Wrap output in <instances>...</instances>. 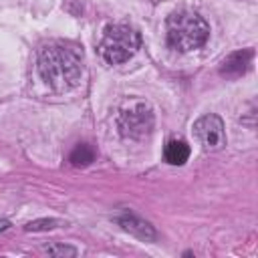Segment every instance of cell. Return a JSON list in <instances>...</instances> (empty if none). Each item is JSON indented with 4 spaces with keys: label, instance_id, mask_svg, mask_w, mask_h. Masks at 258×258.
<instances>
[{
    "label": "cell",
    "instance_id": "obj_1",
    "mask_svg": "<svg viewBox=\"0 0 258 258\" xmlns=\"http://www.w3.org/2000/svg\"><path fill=\"white\" fill-rule=\"evenodd\" d=\"M83 54L77 46L46 44L38 52V73L42 81L54 91H67L75 87L83 73Z\"/></svg>",
    "mask_w": 258,
    "mask_h": 258
},
{
    "label": "cell",
    "instance_id": "obj_2",
    "mask_svg": "<svg viewBox=\"0 0 258 258\" xmlns=\"http://www.w3.org/2000/svg\"><path fill=\"white\" fill-rule=\"evenodd\" d=\"M208 22L194 10H177L167 18V44L179 52H189L206 44Z\"/></svg>",
    "mask_w": 258,
    "mask_h": 258
},
{
    "label": "cell",
    "instance_id": "obj_3",
    "mask_svg": "<svg viewBox=\"0 0 258 258\" xmlns=\"http://www.w3.org/2000/svg\"><path fill=\"white\" fill-rule=\"evenodd\" d=\"M139 34L125 24H111L105 28L101 40V54L109 64H121L129 60L139 48Z\"/></svg>",
    "mask_w": 258,
    "mask_h": 258
},
{
    "label": "cell",
    "instance_id": "obj_4",
    "mask_svg": "<svg viewBox=\"0 0 258 258\" xmlns=\"http://www.w3.org/2000/svg\"><path fill=\"white\" fill-rule=\"evenodd\" d=\"M155 123L153 111L147 103L135 101L133 105L125 107L119 115V129L125 137H133V139H141L145 135L151 133Z\"/></svg>",
    "mask_w": 258,
    "mask_h": 258
},
{
    "label": "cell",
    "instance_id": "obj_5",
    "mask_svg": "<svg viewBox=\"0 0 258 258\" xmlns=\"http://www.w3.org/2000/svg\"><path fill=\"white\" fill-rule=\"evenodd\" d=\"M194 133L206 151H218L226 145L224 121L218 115H204L194 123Z\"/></svg>",
    "mask_w": 258,
    "mask_h": 258
},
{
    "label": "cell",
    "instance_id": "obj_6",
    "mask_svg": "<svg viewBox=\"0 0 258 258\" xmlns=\"http://www.w3.org/2000/svg\"><path fill=\"white\" fill-rule=\"evenodd\" d=\"M117 222H119V226H121L123 230H127L129 234H133V236H135V238H139V240H145V242H153V240L157 238V234H155L153 226H151L149 222L141 220L139 216L131 214V212H125V214H121V216L117 218Z\"/></svg>",
    "mask_w": 258,
    "mask_h": 258
},
{
    "label": "cell",
    "instance_id": "obj_7",
    "mask_svg": "<svg viewBox=\"0 0 258 258\" xmlns=\"http://www.w3.org/2000/svg\"><path fill=\"white\" fill-rule=\"evenodd\" d=\"M252 56H254V50H252V48L236 50V52H232V54H228V56L224 58V62H222V67H220V73H222L224 77H230V79H232V77H240L242 73H246V69H248Z\"/></svg>",
    "mask_w": 258,
    "mask_h": 258
},
{
    "label": "cell",
    "instance_id": "obj_8",
    "mask_svg": "<svg viewBox=\"0 0 258 258\" xmlns=\"http://www.w3.org/2000/svg\"><path fill=\"white\" fill-rule=\"evenodd\" d=\"M163 155H165V161L167 163H171V165H183L187 161V157H189V147H187L185 141L173 139V141H169L165 145Z\"/></svg>",
    "mask_w": 258,
    "mask_h": 258
},
{
    "label": "cell",
    "instance_id": "obj_9",
    "mask_svg": "<svg viewBox=\"0 0 258 258\" xmlns=\"http://www.w3.org/2000/svg\"><path fill=\"white\" fill-rule=\"evenodd\" d=\"M93 159H95V149H93L91 145H87V143H79V145L71 151V155H69V161H71L73 165H77V167H85V165H89Z\"/></svg>",
    "mask_w": 258,
    "mask_h": 258
},
{
    "label": "cell",
    "instance_id": "obj_10",
    "mask_svg": "<svg viewBox=\"0 0 258 258\" xmlns=\"http://www.w3.org/2000/svg\"><path fill=\"white\" fill-rule=\"evenodd\" d=\"M44 252L50 254V256H56V258H73V256H77V248L69 246V244H46Z\"/></svg>",
    "mask_w": 258,
    "mask_h": 258
},
{
    "label": "cell",
    "instance_id": "obj_11",
    "mask_svg": "<svg viewBox=\"0 0 258 258\" xmlns=\"http://www.w3.org/2000/svg\"><path fill=\"white\" fill-rule=\"evenodd\" d=\"M60 222L58 220H48V218H42V220H34V222H28L26 226H24V230L26 232H44V230H52V228H56Z\"/></svg>",
    "mask_w": 258,
    "mask_h": 258
},
{
    "label": "cell",
    "instance_id": "obj_12",
    "mask_svg": "<svg viewBox=\"0 0 258 258\" xmlns=\"http://www.w3.org/2000/svg\"><path fill=\"white\" fill-rule=\"evenodd\" d=\"M10 228V222L8 220H0V232H4V230H8Z\"/></svg>",
    "mask_w": 258,
    "mask_h": 258
}]
</instances>
